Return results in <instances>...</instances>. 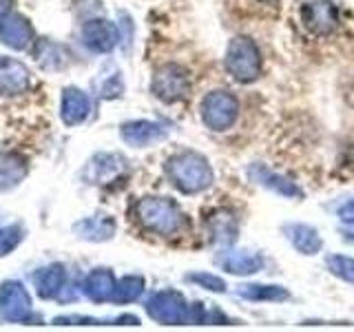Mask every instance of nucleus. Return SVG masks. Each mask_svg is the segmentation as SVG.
Here are the masks:
<instances>
[{
    "label": "nucleus",
    "instance_id": "f257e3e1",
    "mask_svg": "<svg viewBox=\"0 0 354 332\" xmlns=\"http://www.w3.org/2000/svg\"><path fill=\"white\" fill-rule=\"evenodd\" d=\"M226 69L237 82H254L261 73V55L254 40L239 36L228 44Z\"/></svg>",
    "mask_w": 354,
    "mask_h": 332
},
{
    "label": "nucleus",
    "instance_id": "f03ea898",
    "mask_svg": "<svg viewBox=\"0 0 354 332\" xmlns=\"http://www.w3.org/2000/svg\"><path fill=\"white\" fill-rule=\"evenodd\" d=\"M173 177L186 193H197L213 182V173H210L206 160L193 153L182 155L173 162Z\"/></svg>",
    "mask_w": 354,
    "mask_h": 332
},
{
    "label": "nucleus",
    "instance_id": "7ed1b4c3",
    "mask_svg": "<svg viewBox=\"0 0 354 332\" xmlns=\"http://www.w3.org/2000/svg\"><path fill=\"white\" fill-rule=\"evenodd\" d=\"M299 16L304 27L315 36H328L339 25V14L332 0H301Z\"/></svg>",
    "mask_w": 354,
    "mask_h": 332
},
{
    "label": "nucleus",
    "instance_id": "20e7f679",
    "mask_svg": "<svg viewBox=\"0 0 354 332\" xmlns=\"http://www.w3.org/2000/svg\"><path fill=\"white\" fill-rule=\"evenodd\" d=\"M204 111V122L215 131H224L232 127V122L237 120L239 113V102L237 98L228 91H213L202 104Z\"/></svg>",
    "mask_w": 354,
    "mask_h": 332
},
{
    "label": "nucleus",
    "instance_id": "39448f33",
    "mask_svg": "<svg viewBox=\"0 0 354 332\" xmlns=\"http://www.w3.org/2000/svg\"><path fill=\"white\" fill-rule=\"evenodd\" d=\"M248 175H250V180L254 184H261V186L270 188V191L279 193L283 197H297V199L304 197V191L295 182L286 180L283 175L270 171L268 166H263V164H252L250 169H248Z\"/></svg>",
    "mask_w": 354,
    "mask_h": 332
},
{
    "label": "nucleus",
    "instance_id": "423d86ee",
    "mask_svg": "<svg viewBox=\"0 0 354 332\" xmlns=\"http://www.w3.org/2000/svg\"><path fill=\"white\" fill-rule=\"evenodd\" d=\"M283 235L301 255H317L324 248V239H321L317 228L308 224H286Z\"/></svg>",
    "mask_w": 354,
    "mask_h": 332
},
{
    "label": "nucleus",
    "instance_id": "0eeeda50",
    "mask_svg": "<svg viewBox=\"0 0 354 332\" xmlns=\"http://www.w3.org/2000/svg\"><path fill=\"white\" fill-rule=\"evenodd\" d=\"M219 264L232 275H254L263 268V257L257 252H226Z\"/></svg>",
    "mask_w": 354,
    "mask_h": 332
},
{
    "label": "nucleus",
    "instance_id": "6e6552de",
    "mask_svg": "<svg viewBox=\"0 0 354 332\" xmlns=\"http://www.w3.org/2000/svg\"><path fill=\"white\" fill-rule=\"evenodd\" d=\"M239 297L250 299V302H286L290 293L283 286H266V284H248L237 290Z\"/></svg>",
    "mask_w": 354,
    "mask_h": 332
},
{
    "label": "nucleus",
    "instance_id": "1a4fd4ad",
    "mask_svg": "<svg viewBox=\"0 0 354 332\" xmlns=\"http://www.w3.org/2000/svg\"><path fill=\"white\" fill-rule=\"evenodd\" d=\"M151 313H155V317L164 319V321H182L184 319V304L177 295H162L158 299L155 310L151 308Z\"/></svg>",
    "mask_w": 354,
    "mask_h": 332
},
{
    "label": "nucleus",
    "instance_id": "9d476101",
    "mask_svg": "<svg viewBox=\"0 0 354 332\" xmlns=\"http://www.w3.org/2000/svg\"><path fill=\"white\" fill-rule=\"evenodd\" d=\"M149 217H151V224L158 226L162 230H173L177 224V210L173 204H166V202H153L149 206Z\"/></svg>",
    "mask_w": 354,
    "mask_h": 332
},
{
    "label": "nucleus",
    "instance_id": "9b49d317",
    "mask_svg": "<svg viewBox=\"0 0 354 332\" xmlns=\"http://www.w3.org/2000/svg\"><path fill=\"white\" fill-rule=\"evenodd\" d=\"M213 224H215L213 232H215L217 241L226 243V246H228V243H232L237 239V219L232 217L230 213H219Z\"/></svg>",
    "mask_w": 354,
    "mask_h": 332
},
{
    "label": "nucleus",
    "instance_id": "f8f14e48",
    "mask_svg": "<svg viewBox=\"0 0 354 332\" xmlns=\"http://www.w3.org/2000/svg\"><path fill=\"white\" fill-rule=\"evenodd\" d=\"M328 270L339 277V279L354 284V257H346V255H330L326 259Z\"/></svg>",
    "mask_w": 354,
    "mask_h": 332
},
{
    "label": "nucleus",
    "instance_id": "ddd939ff",
    "mask_svg": "<svg viewBox=\"0 0 354 332\" xmlns=\"http://www.w3.org/2000/svg\"><path fill=\"white\" fill-rule=\"evenodd\" d=\"M193 279H197L199 284L208 286L210 290H215V293H221V290H226V284L221 282L219 277H213V275H197V277H193Z\"/></svg>",
    "mask_w": 354,
    "mask_h": 332
},
{
    "label": "nucleus",
    "instance_id": "4468645a",
    "mask_svg": "<svg viewBox=\"0 0 354 332\" xmlns=\"http://www.w3.org/2000/svg\"><path fill=\"white\" fill-rule=\"evenodd\" d=\"M339 217L343 221H348V224H354V199L352 202H346L339 208Z\"/></svg>",
    "mask_w": 354,
    "mask_h": 332
}]
</instances>
